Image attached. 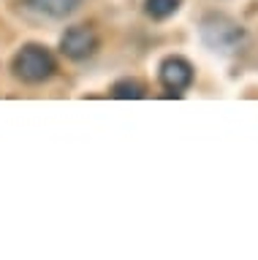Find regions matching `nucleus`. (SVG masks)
I'll return each mask as SVG.
<instances>
[{
  "label": "nucleus",
  "mask_w": 258,
  "mask_h": 260,
  "mask_svg": "<svg viewBox=\"0 0 258 260\" xmlns=\"http://www.w3.org/2000/svg\"><path fill=\"white\" fill-rule=\"evenodd\" d=\"M11 71H14V76L19 81H25V84H44L46 79L54 76L58 62H54V57L46 46L25 44L17 54H14Z\"/></svg>",
  "instance_id": "1"
},
{
  "label": "nucleus",
  "mask_w": 258,
  "mask_h": 260,
  "mask_svg": "<svg viewBox=\"0 0 258 260\" xmlns=\"http://www.w3.org/2000/svg\"><path fill=\"white\" fill-rule=\"evenodd\" d=\"M201 41L215 49V52H234L242 41H245V30L239 22H234L225 14H209L201 22Z\"/></svg>",
  "instance_id": "2"
},
{
  "label": "nucleus",
  "mask_w": 258,
  "mask_h": 260,
  "mask_svg": "<svg viewBox=\"0 0 258 260\" xmlns=\"http://www.w3.org/2000/svg\"><path fill=\"white\" fill-rule=\"evenodd\" d=\"M95 49H98V36H95L93 27H87V24H74V27H68L60 38V52L66 54L68 60H76V62L93 57Z\"/></svg>",
  "instance_id": "3"
},
{
  "label": "nucleus",
  "mask_w": 258,
  "mask_h": 260,
  "mask_svg": "<svg viewBox=\"0 0 258 260\" xmlns=\"http://www.w3.org/2000/svg\"><path fill=\"white\" fill-rule=\"evenodd\" d=\"M193 65L185 60V57H166L163 62H160V84H163V89L168 95H177L180 98L185 89H188L193 84Z\"/></svg>",
  "instance_id": "4"
},
{
  "label": "nucleus",
  "mask_w": 258,
  "mask_h": 260,
  "mask_svg": "<svg viewBox=\"0 0 258 260\" xmlns=\"http://www.w3.org/2000/svg\"><path fill=\"white\" fill-rule=\"evenodd\" d=\"M30 6L36 8L38 14H46L52 16V19H66L68 14H74L79 6H82V0H27Z\"/></svg>",
  "instance_id": "5"
},
{
  "label": "nucleus",
  "mask_w": 258,
  "mask_h": 260,
  "mask_svg": "<svg viewBox=\"0 0 258 260\" xmlns=\"http://www.w3.org/2000/svg\"><path fill=\"white\" fill-rule=\"evenodd\" d=\"M144 11L150 19H168L180 11V0H144Z\"/></svg>",
  "instance_id": "6"
},
{
  "label": "nucleus",
  "mask_w": 258,
  "mask_h": 260,
  "mask_svg": "<svg viewBox=\"0 0 258 260\" xmlns=\"http://www.w3.org/2000/svg\"><path fill=\"white\" fill-rule=\"evenodd\" d=\"M144 92H147V89H144V84L136 79H123L111 87V95H114L117 101H139V98H144Z\"/></svg>",
  "instance_id": "7"
}]
</instances>
